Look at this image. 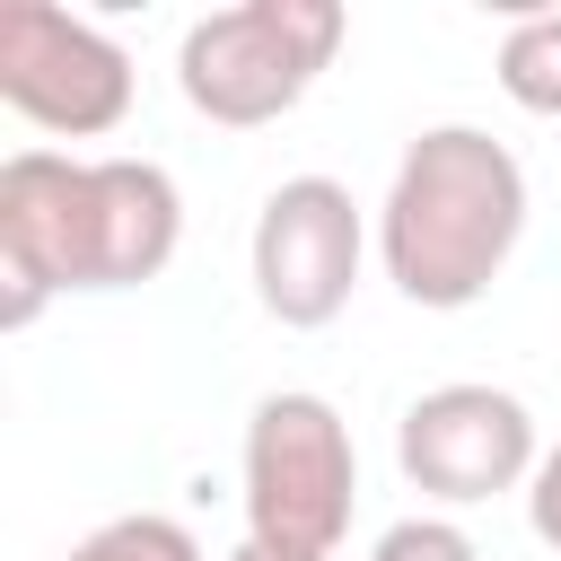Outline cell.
Masks as SVG:
<instances>
[{
  "label": "cell",
  "mask_w": 561,
  "mask_h": 561,
  "mask_svg": "<svg viewBox=\"0 0 561 561\" xmlns=\"http://www.w3.org/2000/svg\"><path fill=\"white\" fill-rule=\"evenodd\" d=\"M517 237H526V167H517V149L491 140L482 123L412 131V149L394 158V184L377 202L386 280L412 307L456 316V307L491 298V280L508 272Z\"/></svg>",
  "instance_id": "obj_1"
},
{
  "label": "cell",
  "mask_w": 561,
  "mask_h": 561,
  "mask_svg": "<svg viewBox=\"0 0 561 561\" xmlns=\"http://www.w3.org/2000/svg\"><path fill=\"white\" fill-rule=\"evenodd\" d=\"M342 53V9L333 0H237L184 26L175 44V88L202 123L219 131H263L280 123Z\"/></svg>",
  "instance_id": "obj_2"
},
{
  "label": "cell",
  "mask_w": 561,
  "mask_h": 561,
  "mask_svg": "<svg viewBox=\"0 0 561 561\" xmlns=\"http://www.w3.org/2000/svg\"><path fill=\"white\" fill-rule=\"evenodd\" d=\"M359 508V447L333 394L280 386L245 421V535L272 552H324L342 561Z\"/></svg>",
  "instance_id": "obj_3"
},
{
  "label": "cell",
  "mask_w": 561,
  "mask_h": 561,
  "mask_svg": "<svg viewBox=\"0 0 561 561\" xmlns=\"http://www.w3.org/2000/svg\"><path fill=\"white\" fill-rule=\"evenodd\" d=\"M394 465L438 517H456V508H482L500 491H526L535 465H543V438H535V412L508 386L456 377V386H430V394L403 403Z\"/></svg>",
  "instance_id": "obj_4"
},
{
  "label": "cell",
  "mask_w": 561,
  "mask_h": 561,
  "mask_svg": "<svg viewBox=\"0 0 561 561\" xmlns=\"http://www.w3.org/2000/svg\"><path fill=\"white\" fill-rule=\"evenodd\" d=\"M61 289H96V158H0V333H26Z\"/></svg>",
  "instance_id": "obj_5"
},
{
  "label": "cell",
  "mask_w": 561,
  "mask_h": 561,
  "mask_svg": "<svg viewBox=\"0 0 561 561\" xmlns=\"http://www.w3.org/2000/svg\"><path fill=\"white\" fill-rule=\"evenodd\" d=\"M0 105L53 140H105L131 114V53L53 0H0Z\"/></svg>",
  "instance_id": "obj_6"
},
{
  "label": "cell",
  "mask_w": 561,
  "mask_h": 561,
  "mask_svg": "<svg viewBox=\"0 0 561 561\" xmlns=\"http://www.w3.org/2000/svg\"><path fill=\"white\" fill-rule=\"evenodd\" d=\"M359 263H368V219H359L351 184L280 175L263 193L254 237H245V272H254V298L272 324H289V333L333 324L359 289Z\"/></svg>",
  "instance_id": "obj_7"
},
{
  "label": "cell",
  "mask_w": 561,
  "mask_h": 561,
  "mask_svg": "<svg viewBox=\"0 0 561 561\" xmlns=\"http://www.w3.org/2000/svg\"><path fill=\"white\" fill-rule=\"evenodd\" d=\"M184 245V193L158 158H96V289H140Z\"/></svg>",
  "instance_id": "obj_8"
},
{
  "label": "cell",
  "mask_w": 561,
  "mask_h": 561,
  "mask_svg": "<svg viewBox=\"0 0 561 561\" xmlns=\"http://www.w3.org/2000/svg\"><path fill=\"white\" fill-rule=\"evenodd\" d=\"M491 70H500V96L517 114L561 123V9H517L500 53H491Z\"/></svg>",
  "instance_id": "obj_9"
},
{
  "label": "cell",
  "mask_w": 561,
  "mask_h": 561,
  "mask_svg": "<svg viewBox=\"0 0 561 561\" xmlns=\"http://www.w3.org/2000/svg\"><path fill=\"white\" fill-rule=\"evenodd\" d=\"M61 561H202V535L184 517H158V508H131V517H105L88 526Z\"/></svg>",
  "instance_id": "obj_10"
},
{
  "label": "cell",
  "mask_w": 561,
  "mask_h": 561,
  "mask_svg": "<svg viewBox=\"0 0 561 561\" xmlns=\"http://www.w3.org/2000/svg\"><path fill=\"white\" fill-rule=\"evenodd\" d=\"M368 561H482V543H473L456 517L421 508V517H394V526L368 543Z\"/></svg>",
  "instance_id": "obj_11"
},
{
  "label": "cell",
  "mask_w": 561,
  "mask_h": 561,
  "mask_svg": "<svg viewBox=\"0 0 561 561\" xmlns=\"http://www.w3.org/2000/svg\"><path fill=\"white\" fill-rule=\"evenodd\" d=\"M526 526H535L543 552H561V438L543 447V465H535V482H526Z\"/></svg>",
  "instance_id": "obj_12"
},
{
  "label": "cell",
  "mask_w": 561,
  "mask_h": 561,
  "mask_svg": "<svg viewBox=\"0 0 561 561\" xmlns=\"http://www.w3.org/2000/svg\"><path fill=\"white\" fill-rule=\"evenodd\" d=\"M228 561H324V552H272V543H254V535H245Z\"/></svg>",
  "instance_id": "obj_13"
}]
</instances>
